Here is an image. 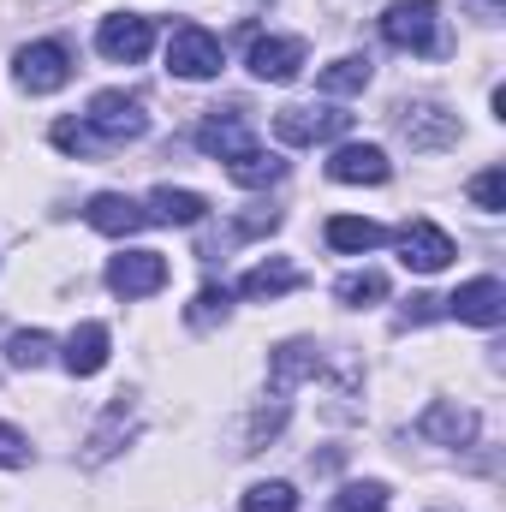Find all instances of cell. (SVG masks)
I'll return each instance as SVG.
<instances>
[{"label": "cell", "mask_w": 506, "mask_h": 512, "mask_svg": "<svg viewBox=\"0 0 506 512\" xmlns=\"http://www.w3.org/2000/svg\"><path fill=\"white\" fill-rule=\"evenodd\" d=\"M381 36H387L399 54H417V60L447 54V36H441V6H435V0H393V6L381 12Z\"/></svg>", "instance_id": "1"}, {"label": "cell", "mask_w": 506, "mask_h": 512, "mask_svg": "<svg viewBox=\"0 0 506 512\" xmlns=\"http://www.w3.org/2000/svg\"><path fill=\"white\" fill-rule=\"evenodd\" d=\"M84 126L96 131V143H102V149H114V143H131V137H143V131H149V108H143V96H137V90H102V96H90Z\"/></svg>", "instance_id": "2"}, {"label": "cell", "mask_w": 506, "mask_h": 512, "mask_svg": "<svg viewBox=\"0 0 506 512\" xmlns=\"http://www.w3.org/2000/svg\"><path fill=\"white\" fill-rule=\"evenodd\" d=\"M221 66H227L221 36H209L203 24H179V30H173V42H167V72H173V78L203 84V78H215Z\"/></svg>", "instance_id": "3"}, {"label": "cell", "mask_w": 506, "mask_h": 512, "mask_svg": "<svg viewBox=\"0 0 506 512\" xmlns=\"http://www.w3.org/2000/svg\"><path fill=\"white\" fill-rule=\"evenodd\" d=\"M18 84H24L30 96L66 90V84H72V54H66V42H30V48H18Z\"/></svg>", "instance_id": "4"}, {"label": "cell", "mask_w": 506, "mask_h": 512, "mask_svg": "<svg viewBox=\"0 0 506 512\" xmlns=\"http://www.w3.org/2000/svg\"><path fill=\"white\" fill-rule=\"evenodd\" d=\"M346 131H352V114H340V108H280L274 114V137L292 149H310V143H328Z\"/></svg>", "instance_id": "5"}, {"label": "cell", "mask_w": 506, "mask_h": 512, "mask_svg": "<svg viewBox=\"0 0 506 512\" xmlns=\"http://www.w3.org/2000/svg\"><path fill=\"white\" fill-rule=\"evenodd\" d=\"M167 256L161 251H126L108 262V292L114 298H149V292H161L167 286Z\"/></svg>", "instance_id": "6"}, {"label": "cell", "mask_w": 506, "mask_h": 512, "mask_svg": "<svg viewBox=\"0 0 506 512\" xmlns=\"http://www.w3.org/2000/svg\"><path fill=\"white\" fill-rule=\"evenodd\" d=\"M197 149H203V155H215V161H233V155L256 149V143H251V108H245V102L215 108V114L197 126Z\"/></svg>", "instance_id": "7"}, {"label": "cell", "mask_w": 506, "mask_h": 512, "mask_svg": "<svg viewBox=\"0 0 506 512\" xmlns=\"http://www.w3.org/2000/svg\"><path fill=\"white\" fill-rule=\"evenodd\" d=\"M447 304V316H459V322H471V328H501L506 316V286L495 274H477V280H465L453 298H441Z\"/></svg>", "instance_id": "8"}, {"label": "cell", "mask_w": 506, "mask_h": 512, "mask_svg": "<svg viewBox=\"0 0 506 512\" xmlns=\"http://www.w3.org/2000/svg\"><path fill=\"white\" fill-rule=\"evenodd\" d=\"M453 256H459V245H453L435 221H405V227H399V262H405V268H417V274H441Z\"/></svg>", "instance_id": "9"}, {"label": "cell", "mask_w": 506, "mask_h": 512, "mask_svg": "<svg viewBox=\"0 0 506 512\" xmlns=\"http://www.w3.org/2000/svg\"><path fill=\"white\" fill-rule=\"evenodd\" d=\"M96 48H102L114 66H137V60L155 48V24H149V18H137V12L102 18V30H96Z\"/></svg>", "instance_id": "10"}, {"label": "cell", "mask_w": 506, "mask_h": 512, "mask_svg": "<svg viewBox=\"0 0 506 512\" xmlns=\"http://www.w3.org/2000/svg\"><path fill=\"white\" fill-rule=\"evenodd\" d=\"M251 72L262 84H292L304 72V42L298 36H256L251 42Z\"/></svg>", "instance_id": "11"}, {"label": "cell", "mask_w": 506, "mask_h": 512, "mask_svg": "<svg viewBox=\"0 0 506 512\" xmlns=\"http://www.w3.org/2000/svg\"><path fill=\"white\" fill-rule=\"evenodd\" d=\"M310 376H322V352L310 340H286V346L268 352V387H274V399H286L292 387L310 382Z\"/></svg>", "instance_id": "12"}, {"label": "cell", "mask_w": 506, "mask_h": 512, "mask_svg": "<svg viewBox=\"0 0 506 512\" xmlns=\"http://www.w3.org/2000/svg\"><path fill=\"white\" fill-rule=\"evenodd\" d=\"M328 179L334 185H387L393 179V161L381 155L376 143H346V149H334Z\"/></svg>", "instance_id": "13"}, {"label": "cell", "mask_w": 506, "mask_h": 512, "mask_svg": "<svg viewBox=\"0 0 506 512\" xmlns=\"http://www.w3.org/2000/svg\"><path fill=\"white\" fill-rule=\"evenodd\" d=\"M84 221H90L96 233H108V239H131V233L149 227L143 203H131V197H120V191H96V197L84 203Z\"/></svg>", "instance_id": "14"}, {"label": "cell", "mask_w": 506, "mask_h": 512, "mask_svg": "<svg viewBox=\"0 0 506 512\" xmlns=\"http://www.w3.org/2000/svg\"><path fill=\"white\" fill-rule=\"evenodd\" d=\"M399 137L411 149H447L459 137V120L447 108H435V102H417V108H399Z\"/></svg>", "instance_id": "15"}, {"label": "cell", "mask_w": 506, "mask_h": 512, "mask_svg": "<svg viewBox=\"0 0 506 512\" xmlns=\"http://www.w3.org/2000/svg\"><path fill=\"white\" fill-rule=\"evenodd\" d=\"M417 435H423V441H435V447H471V441H477V411L435 399V405L417 417Z\"/></svg>", "instance_id": "16"}, {"label": "cell", "mask_w": 506, "mask_h": 512, "mask_svg": "<svg viewBox=\"0 0 506 512\" xmlns=\"http://www.w3.org/2000/svg\"><path fill=\"white\" fill-rule=\"evenodd\" d=\"M108 346H114V334H108V322H78L72 334H66V370L72 376H96L102 364H108Z\"/></svg>", "instance_id": "17"}, {"label": "cell", "mask_w": 506, "mask_h": 512, "mask_svg": "<svg viewBox=\"0 0 506 512\" xmlns=\"http://www.w3.org/2000/svg\"><path fill=\"white\" fill-rule=\"evenodd\" d=\"M298 286H304V268H292L286 256H274V262H256L251 274L239 280V298L274 304V298H286V292H298Z\"/></svg>", "instance_id": "18"}, {"label": "cell", "mask_w": 506, "mask_h": 512, "mask_svg": "<svg viewBox=\"0 0 506 512\" xmlns=\"http://www.w3.org/2000/svg\"><path fill=\"white\" fill-rule=\"evenodd\" d=\"M143 215H149L155 227H197V221L209 215V197H197V191H173V185H161V191H149V203H143Z\"/></svg>", "instance_id": "19"}, {"label": "cell", "mask_w": 506, "mask_h": 512, "mask_svg": "<svg viewBox=\"0 0 506 512\" xmlns=\"http://www.w3.org/2000/svg\"><path fill=\"white\" fill-rule=\"evenodd\" d=\"M328 245L340 256H364V251H376V245H387V227L381 221H358V215H334L328 221Z\"/></svg>", "instance_id": "20"}, {"label": "cell", "mask_w": 506, "mask_h": 512, "mask_svg": "<svg viewBox=\"0 0 506 512\" xmlns=\"http://www.w3.org/2000/svg\"><path fill=\"white\" fill-rule=\"evenodd\" d=\"M126 435H131V399L120 393V399L108 405V417H102V429L90 435V447H84V459H90V465H102V459H114Z\"/></svg>", "instance_id": "21"}, {"label": "cell", "mask_w": 506, "mask_h": 512, "mask_svg": "<svg viewBox=\"0 0 506 512\" xmlns=\"http://www.w3.org/2000/svg\"><path fill=\"white\" fill-rule=\"evenodd\" d=\"M316 90L322 96H358V90H370V60L364 54H346V60L322 66L316 72Z\"/></svg>", "instance_id": "22"}, {"label": "cell", "mask_w": 506, "mask_h": 512, "mask_svg": "<svg viewBox=\"0 0 506 512\" xmlns=\"http://www.w3.org/2000/svg\"><path fill=\"white\" fill-rule=\"evenodd\" d=\"M227 179H233V185H245V191H262V185L286 179V161H280V155H262V149H245V155H233V161H227Z\"/></svg>", "instance_id": "23"}, {"label": "cell", "mask_w": 506, "mask_h": 512, "mask_svg": "<svg viewBox=\"0 0 506 512\" xmlns=\"http://www.w3.org/2000/svg\"><path fill=\"white\" fill-rule=\"evenodd\" d=\"M334 298H340V304H352V310H370V304H381V298H387V274H376V268H358V274L334 280Z\"/></svg>", "instance_id": "24"}, {"label": "cell", "mask_w": 506, "mask_h": 512, "mask_svg": "<svg viewBox=\"0 0 506 512\" xmlns=\"http://www.w3.org/2000/svg\"><path fill=\"white\" fill-rule=\"evenodd\" d=\"M328 512H387V483H346Z\"/></svg>", "instance_id": "25"}, {"label": "cell", "mask_w": 506, "mask_h": 512, "mask_svg": "<svg viewBox=\"0 0 506 512\" xmlns=\"http://www.w3.org/2000/svg\"><path fill=\"white\" fill-rule=\"evenodd\" d=\"M227 304H233V292H227V286H203V292L191 298L185 322H191V328H215V322H227Z\"/></svg>", "instance_id": "26"}, {"label": "cell", "mask_w": 506, "mask_h": 512, "mask_svg": "<svg viewBox=\"0 0 506 512\" xmlns=\"http://www.w3.org/2000/svg\"><path fill=\"white\" fill-rule=\"evenodd\" d=\"M54 137V149H66V155H78V161H96L102 155V143H96V131L84 126V120H60V126L48 131Z\"/></svg>", "instance_id": "27"}, {"label": "cell", "mask_w": 506, "mask_h": 512, "mask_svg": "<svg viewBox=\"0 0 506 512\" xmlns=\"http://www.w3.org/2000/svg\"><path fill=\"white\" fill-rule=\"evenodd\" d=\"M239 507L245 512H298V489L292 483H256V489H245Z\"/></svg>", "instance_id": "28"}, {"label": "cell", "mask_w": 506, "mask_h": 512, "mask_svg": "<svg viewBox=\"0 0 506 512\" xmlns=\"http://www.w3.org/2000/svg\"><path fill=\"white\" fill-rule=\"evenodd\" d=\"M48 352H54V340H48L42 328H30V334H12V346H6L12 370H36V364H48Z\"/></svg>", "instance_id": "29"}, {"label": "cell", "mask_w": 506, "mask_h": 512, "mask_svg": "<svg viewBox=\"0 0 506 512\" xmlns=\"http://www.w3.org/2000/svg\"><path fill=\"white\" fill-rule=\"evenodd\" d=\"M471 203H477L483 215H501V209H506V173H501V167H489V173H477V179H471Z\"/></svg>", "instance_id": "30"}, {"label": "cell", "mask_w": 506, "mask_h": 512, "mask_svg": "<svg viewBox=\"0 0 506 512\" xmlns=\"http://www.w3.org/2000/svg\"><path fill=\"white\" fill-rule=\"evenodd\" d=\"M24 465H30V441L12 423H0V471H24Z\"/></svg>", "instance_id": "31"}, {"label": "cell", "mask_w": 506, "mask_h": 512, "mask_svg": "<svg viewBox=\"0 0 506 512\" xmlns=\"http://www.w3.org/2000/svg\"><path fill=\"white\" fill-rule=\"evenodd\" d=\"M429 316H441V298H411L405 304V322H429Z\"/></svg>", "instance_id": "32"}, {"label": "cell", "mask_w": 506, "mask_h": 512, "mask_svg": "<svg viewBox=\"0 0 506 512\" xmlns=\"http://www.w3.org/2000/svg\"><path fill=\"white\" fill-rule=\"evenodd\" d=\"M477 6H489V12H495V6H501V0H477Z\"/></svg>", "instance_id": "33"}]
</instances>
